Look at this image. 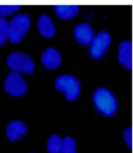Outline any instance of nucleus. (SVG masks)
Wrapping results in <instances>:
<instances>
[{
  "label": "nucleus",
  "instance_id": "f257e3e1",
  "mask_svg": "<svg viewBox=\"0 0 133 153\" xmlns=\"http://www.w3.org/2000/svg\"><path fill=\"white\" fill-rule=\"evenodd\" d=\"M93 102L99 112L106 116L114 114L117 110V101L114 95L105 88H99L96 90L93 95Z\"/></svg>",
  "mask_w": 133,
  "mask_h": 153
},
{
  "label": "nucleus",
  "instance_id": "f03ea898",
  "mask_svg": "<svg viewBox=\"0 0 133 153\" xmlns=\"http://www.w3.org/2000/svg\"><path fill=\"white\" fill-rule=\"evenodd\" d=\"M30 26V18L28 15L19 14L9 22L8 39L13 43L19 42Z\"/></svg>",
  "mask_w": 133,
  "mask_h": 153
},
{
  "label": "nucleus",
  "instance_id": "7ed1b4c3",
  "mask_svg": "<svg viewBox=\"0 0 133 153\" xmlns=\"http://www.w3.org/2000/svg\"><path fill=\"white\" fill-rule=\"evenodd\" d=\"M57 89L64 92L67 100L72 101L78 98L80 92V83L75 76L71 75H61L55 81Z\"/></svg>",
  "mask_w": 133,
  "mask_h": 153
},
{
  "label": "nucleus",
  "instance_id": "20e7f679",
  "mask_svg": "<svg viewBox=\"0 0 133 153\" xmlns=\"http://www.w3.org/2000/svg\"><path fill=\"white\" fill-rule=\"evenodd\" d=\"M7 65L12 71L24 74H31L34 64L32 59L24 53H13L7 57Z\"/></svg>",
  "mask_w": 133,
  "mask_h": 153
},
{
  "label": "nucleus",
  "instance_id": "39448f33",
  "mask_svg": "<svg viewBox=\"0 0 133 153\" xmlns=\"http://www.w3.org/2000/svg\"><path fill=\"white\" fill-rule=\"evenodd\" d=\"M5 89L13 96H22L27 91L26 82L19 73L12 71L6 76Z\"/></svg>",
  "mask_w": 133,
  "mask_h": 153
},
{
  "label": "nucleus",
  "instance_id": "423d86ee",
  "mask_svg": "<svg viewBox=\"0 0 133 153\" xmlns=\"http://www.w3.org/2000/svg\"><path fill=\"white\" fill-rule=\"evenodd\" d=\"M111 36L105 30L99 31L93 38L89 46V53L93 58L99 59L103 56L111 44Z\"/></svg>",
  "mask_w": 133,
  "mask_h": 153
},
{
  "label": "nucleus",
  "instance_id": "0eeeda50",
  "mask_svg": "<svg viewBox=\"0 0 133 153\" xmlns=\"http://www.w3.org/2000/svg\"><path fill=\"white\" fill-rule=\"evenodd\" d=\"M75 38L79 43L82 45H90L95 36L90 24L82 23L77 25L74 31Z\"/></svg>",
  "mask_w": 133,
  "mask_h": 153
},
{
  "label": "nucleus",
  "instance_id": "6e6552de",
  "mask_svg": "<svg viewBox=\"0 0 133 153\" xmlns=\"http://www.w3.org/2000/svg\"><path fill=\"white\" fill-rule=\"evenodd\" d=\"M119 62L125 68L132 69V44L130 41H124L120 44L118 49Z\"/></svg>",
  "mask_w": 133,
  "mask_h": 153
},
{
  "label": "nucleus",
  "instance_id": "1a4fd4ad",
  "mask_svg": "<svg viewBox=\"0 0 133 153\" xmlns=\"http://www.w3.org/2000/svg\"><path fill=\"white\" fill-rule=\"evenodd\" d=\"M42 62L48 69H57L61 62V53L57 49L49 47L42 55Z\"/></svg>",
  "mask_w": 133,
  "mask_h": 153
},
{
  "label": "nucleus",
  "instance_id": "9d476101",
  "mask_svg": "<svg viewBox=\"0 0 133 153\" xmlns=\"http://www.w3.org/2000/svg\"><path fill=\"white\" fill-rule=\"evenodd\" d=\"M38 31L43 37L52 38L56 34V28L51 18L48 15L43 14L38 20Z\"/></svg>",
  "mask_w": 133,
  "mask_h": 153
},
{
  "label": "nucleus",
  "instance_id": "9b49d317",
  "mask_svg": "<svg viewBox=\"0 0 133 153\" xmlns=\"http://www.w3.org/2000/svg\"><path fill=\"white\" fill-rule=\"evenodd\" d=\"M27 132V128L21 121L15 120L9 123L6 129V137L10 141L18 140Z\"/></svg>",
  "mask_w": 133,
  "mask_h": 153
},
{
  "label": "nucleus",
  "instance_id": "f8f14e48",
  "mask_svg": "<svg viewBox=\"0 0 133 153\" xmlns=\"http://www.w3.org/2000/svg\"><path fill=\"white\" fill-rule=\"evenodd\" d=\"M79 6L76 5H57L55 6V12L61 18L70 19L78 13Z\"/></svg>",
  "mask_w": 133,
  "mask_h": 153
},
{
  "label": "nucleus",
  "instance_id": "ddd939ff",
  "mask_svg": "<svg viewBox=\"0 0 133 153\" xmlns=\"http://www.w3.org/2000/svg\"><path fill=\"white\" fill-rule=\"evenodd\" d=\"M63 140L57 134L52 135L47 142V150L49 153L62 152Z\"/></svg>",
  "mask_w": 133,
  "mask_h": 153
},
{
  "label": "nucleus",
  "instance_id": "4468645a",
  "mask_svg": "<svg viewBox=\"0 0 133 153\" xmlns=\"http://www.w3.org/2000/svg\"><path fill=\"white\" fill-rule=\"evenodd\" d=\"M76 144L75 140L71 137L66 136L63 140L62 152L61 153H78L75 150Z\"/></svg>",
  "mask_w": 133,
  "mask_h": 153
},
{
  "label": "nucleus",
  "instance_id": "2eb2a0df",
  "mask_svg": "<svg viewBox=\"0 0 133 153\" xmlns=\"http://www.w3.org/2000/svg\"><path fill=\"white\" fill-rule=\"evenodd\" d=\"M8 27L9 22L4 17L0 16V45L4 44L8 38Z\"/></svg>",
  "mask_w": 133,
  "mask_h": 153
},
{
  "label": "nucleus",
  "instance_id": "dca6fc26",
  "mask_svg": "<svg viewBox=\"0 0 133 153\" xmlns=\"http://www.w3.org/2000/svg\"><path fill=\"white\" fill-rule=\"evenodd\" d=\"M19 9L18 5H0V16H8L16 12Z\"/></svg>",
  "mask_w": 133,
  "mask_h": 153
},
{
  "label": "nucleus",
  "instance_id": "f3484780",
  "mask_svg": "<svg viewBox=\"0 0 133 153\" xmlns=\"http://www.w3.org/2000/svg\"><path fill=\"white\" fill-rule=\"evenodd\" d=\"M124 140L130 149L132 146V131L131 127H129L124 132Z\"/></svg>",
  "mask_w": 133,
  "mask_h": 153
}]
</instances>
